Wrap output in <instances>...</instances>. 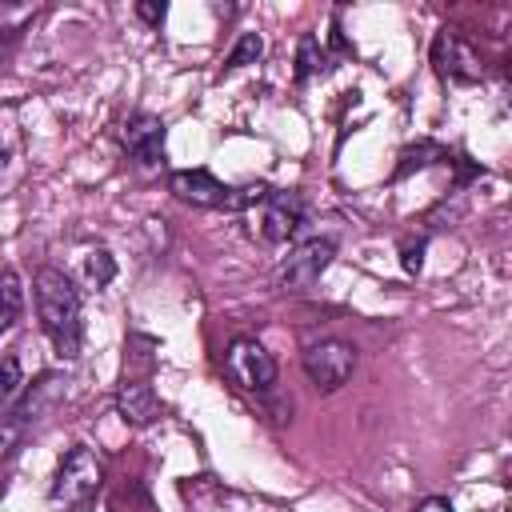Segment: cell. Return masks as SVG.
<instances>
[{
    "mask_svg": "<svg viewBox=\"0 0 512 512\" xmlns=\"http://www.w3.org/2000/svg\"><path fill=\"white\" fill-rule=\"evenodd\" d=\"M32 288H36L40 328L48 332L56 356L76 360L80 356V292L72 288V280L60 268H40Z\"/></svg>",
    "mask_w": 512,
    "mask_h": 512,
    "instance_id": "6da1fadb",
    "label": "cell"
},
{
    "mask_svg": "<svg viewBox=\"0 0 512 512\" xmlns=\"http://www.w3.org/2000/svg\"><path fill=\"white\" fill-rule=\"evenodd\" d=\"M100 480H104V460H100L88 444H76V448L64 452V460H60V468H56V476H52L48 500H52L56 508L72 512V508H80V504H88V500L96 496Z\"/></svg>",
    "mask_w": 512,
    "mask_h": 512,
    "instance_id": "7a4b0ae2",
    "label": "cell"
},
{
    "mask_svg": "<svg viewBox=\"0 0 512 512\" xmlns=\"http://www.w3.org/2000/svg\"><path fill=\"white\" fill-rule=\"evenodd\" d=\"M224 372H228V380L240 384L244 392H268V388L276 384V360H272V352H268L260 340H252V336H240V340L228 344V352H224Z\"/></svg>",
    "mask_w": 512,
    "mask_h": 512,
    "instance_id": "3957f363",
    "label": "cell"
},
{
    "mask_svg": "<svg viewBox=\"0 0 512 512\" xmlns=\"http://www.w3.org/2000/svg\"><path fill=\"white\" fill-rule=\"evenodd\" d=\"M252 220H256L260 240L284 244L304 224V200H300V192H264L260 204H252Z\"/></svg>",
    "mask_w": 512,
    "mask_h": 512,
    "instance_id": "277c9868",
    "label": "cell"
},
{
    "mask_svg": "<svg viewBox=\"0 0 512 512\" xmlns=\"http://www.w3.org/2000/svg\"><path fill=\"white\" fill-rule=\"evenodd\" d=\"M356 368V348L344 340H320L304 352V372L320 392H336Z\"/></svg>",
    "mask_w": 512,
    "mask_h": 512,
    "instance_id": "5b68a950",
    "label": "cell"
},
{
    "mask_svg": "<svg viewBox=\"0 0 512 512\" xmlns=\"http://www.w3.org/2000/svg\"><path fill=\"white\" fill-rule=\"evenodd\" d=\"M432 64H436L440 80H448V84H476V80L484 76V64H480L476 48L464 44L452 28H444V32L432 40Z\"/></svg>",
    "mask_w": 512,
    "mask_h": 512,
    "instance_id": "8992f818",
    "label": "cell"
},
{
    "mask_svg": "<svg viewBox=\"0 0 512 512\" xmlns=\"http://www.w3.org/2000/svg\"><path fill=\"white\" fill-rule=\"evenodd\" d=\"M332 252H336L332 240H304V244L284 260V268H280V288H284V292H308V288L324 276V268L332 264Z\"/></svg>",
    "mask_w": 512,
    "mask_h": 512,
    "instance_id": "52a82bcc",
    "label": "cell"
},
{
    "mask_svg": "<svg viewBox=\"0 0 512 512\" xmlns=\"http://www.w3.org/2000/svg\"><path fill=\"white\" fill-rule=\"evenodd\" d=\"M168 192L176 200H184V204H196V208H228V200H232V188L220 184L204 168H180V172H172L168 176Z\"/></svg>",
    "mask_w": 512,
    "mask_h": 512,
    "instance_id": "ba28073f",
    "label": "cell"
},
{
    "mask_svg": "<svg viewBox=\"0 0 512 512\" xmlns=\"http://www.w3.org/2000/svg\"><path fill=\"white\" fill-rule=\"evenodd\" d=\"M120 140H124V152H128L140 168H152V164L164 160V120H160V116H148V112L132 116V120L124 124Z\"/></svg>",
    "mask_w": 512,
    "mask_h": 512,
    "instance_id": "9c48e42d",
    "label": "cell"
},
{
    "mask_svg": "<svg viewBox=\"0 0 512 512\" xmlns=\"http://www.w3.org/2000/svg\"><path fill=\"white\" fill-rule=\"evenodd\" d=\"M116 412H120L124 424L144 428V424H152V420L160 416V400H156L152 384H144V380H124L120 392H116Z\"/></svg>",
    "mask_w": 512,
    "mask_h": 512,
    "instance_id": "30bf717a",
    "label": "cell"
},
{
    "mask_svg": "<svg viewBox=\"0 0 512 512\" xmlns=\"http://www.w3.org/2000/svg\"><path fill=\"white\" fill-rule=\"evenodd\" d=\"M20 312H24V284L12 268H4L0 272V336L16 328Z\"/></svg>",
    "mask_w": 512,
    "mask_h": 512,
    "instance_id": "8fae6325",
    "label": "cell"
},
{
    "mask_svg": "<svg viewBox=\"0 0 512 512\" xmlns=\"http://www.w3.org/2000/svg\"><path fill=\"white\" fill-rule=\"evenodd\" d=\"M320 68H324V48H320V36L308 32V36L300 40V52H296V76L308 80V76L320 72Z\"/></svg>",
    "mask_w": 512,
    "mask_h": 512,
    "instance_id": "7c38bea8",
    "label": "cell"
},
{
    "mask_svg": "<svg viewBox=\"0 0 512 512\" xmlns=\"http://www.w3.org/2000/svg\"><path fill=\"white\" fill-rule=\"evenodd\" d=\"M24 388V372L16 356H0V408H8Z\"/></svg>",
    "mask_w": 512,
    "mask_h": 512,
    "instance_id": "4fadbf2b",
    "label": "cell"
},
{
    "mask_svg": "<svg viewBox=\"0 0 512 512\" xmlns=\"http://www.w3.org/2000/svg\"><path fill=\"white\" fill-rule=\"evenodd\" d=\"M260 52H264V40H260V32H244V36L236 40V48L228 52L224 68H244V64H256V60H260Z\"/></svg>",
    "mask_w": 512,
    "mask_h": 512,
    "instance_id": "5bb4252c",
    "label": "cell"
},
{
    "mask_svg": "<svg viewBox=\"0 0 512 512\" xmlns=\"http://www.w3.org/2000/svg\"><path fill=\"white\" fill-rule=\"evenodd\" d=\"M84 276H88V284H92V288H104V284L116 276L112 256H108L104 248H92V252L84 256Z\"/></svg>",
    "mask_w": 512,
    "mask_h": 512,
    "instance_id": "9a60e30c",
    "label": "cell"
},
{
    "mask_svg": "<svg viewBox=\"0 0 512 512\" xmlns=\"http://www.w3.org/2000/svg\"><path fill=\"white\" fill-rule=\"evenodd\" d=\"M20 432H24V424H20V420H12V416H0V460H8V456L16 452V444H20Z\"/></svg>",
    "mask_w": 512,
    "mask_h": 512,
    "instance_id": "2e32d148",
    "label": "cell"
},
{
    "mask_svg": "<svg viewBox=\"0 0 512 512\" xmlns=\"http://www.w3.org/2000/svg\"><path fill=\"white\" fill-rule=\"evenodd\" d=\"M40 392H48V400H56V396H60V380H56V376H44V380H40ZM36 412H40V400L24 404V408H20V424H24V420H32Z\"/></svg>",
    "mask_w": 512,
    "mask_h": 512,
    "instance_id": "e0dca14e",
    "label": "cell"
},
{
    "mask_svg": "<svg viewBox=\"0 0 512 512\" xmlns=\"http://www.w3.org/2000/svg\"><path fill=\"white\" fill-rule=\"evenodd\" d=\"M136 12H140L148 24H160V20H164V4H136Z\"/></svg>",
    "mask_w": 512,
    "mask_h": 512,
    "instance_id": "ac0fdd59",
    "label": "cell"
},
{
    "mask_svg": "<svg viewBox=\"0 0 512 512\" xmlns=\"http://www.w3.org/2000/svg\"><path fill=\"white\" fill-rule=\"evenodd\" d=\"M416 512H452V504H448L444 496H428V500H424Z\"/></svg>",
    "mask_w": 512,
    "mask_h": 512,
    "instance_id": "d6986e66",
    "label": "cell"
}]
</instances>
